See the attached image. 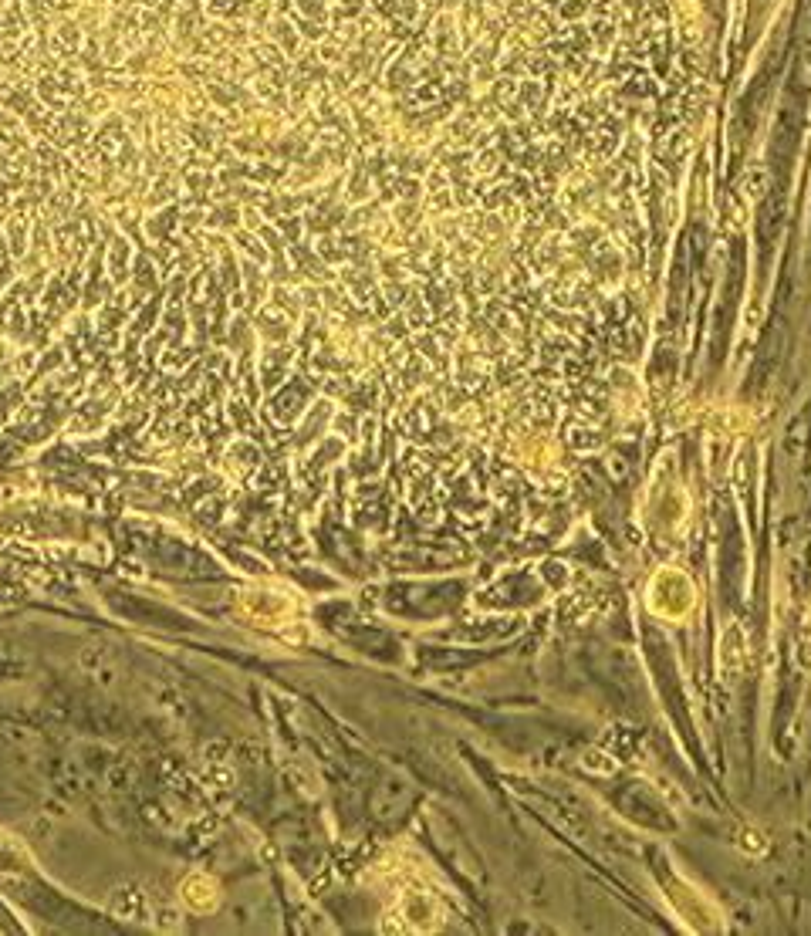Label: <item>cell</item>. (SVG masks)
<instances>
[{"label": "cell", "mask_w": 811, "mask_h": 936, "mask_svg": "<svg viewBox=\"0 0 811 936\" xmlns=\"http://www.w3.org/2000/svg\"><path fill=\"white\" fill-rule=\"evenodd\" d=\"M693 602H697V592H693L690 578L680 572H659L649 585V609L663 619H683L693 609Z\"/></svg>", "instance_id": "cell-1"}, {"label": "cell", "mask_w": 811, "mask_h": 936, "mask_svg": "<svg viewBox=\"0 0 811 936\" xmlns=\"http://www.w3.org/2000/svg\"><path fill=\"white\" fill-rule=\"evenodd\" d=\"M183 899L190 906H196V909H210L213 903H217V882L213 879H207V876H193V879H186L183 882Z\"/></svg>", "instance_id": "cell-2"}]
</instances>
